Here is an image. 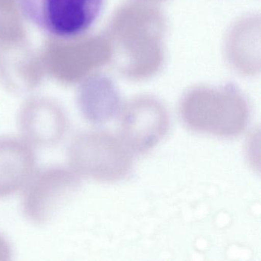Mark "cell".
<instances>
[{
	"instance_id": "9",
	"label": "cell",
	"mask_w": 261,
	"mask_h": 261,
	"mask_svg": "<svg viewBox=\"0 0 261 261\" xmlns=\"http://www.w3.org/2000/svg\"><path fill=\"white\" fill-rule=\"evenodd\" d=\"M13 255L11 244L4 235L0 233V261L10 260Z\"/></svg>"
},
{
	"instance_id": "2",
	"label": "cell",
	"mask_w": 261,
	"mask_h": 261,
	"mask_svg": "<svg viewBox=\"0 0 261 261\" xmlns=\"http://www.w3.org/2000/svg\"><path fill=\"white\" fill-rule=\"evenodd\" d=\"M68 166L82 178L112 182L124 178L132 166L129 148L108 133L77 134L68 148Z\"/></svg>"
},
{
	"instance_id": "7",
	"label": "cell",
	"mask_w": 261,
	"mask_h": 261,
	"mask_svg": "<svg viewBox=\"0 0 261 261\" xmlns=\"http://www.w3.org/2000/svg\"><path fill=\"white\" fill-rule=\"evenodd\" d=\"M36 167L35 148L20 137H0V199L22 192Z\"/></svg>"
},
{
	"instance_id": "8",
	"label": "cell",
	"mask_w": 261,
	"mask_h": 261,
	"mask_svg": "<svg viewBox=\"0 0 261 261\" xmlns=\"http://www.w3.org/2000/svg\"><path fill=\"white\" fill-rule=\"evenodd\" d=\"M77 107L82 117L88 123L105 124L118 114L120 95L109 79L94 77L85 82L79 89Z\"/></svg>"
},
{
	"instance_id": "5",
	"label": "cell",
	"mask_w": 261,
	"mask_h": 261,
	"mask_svg": "<svg viewBox=\"0 0 261 261\" xmlns=\"http://www.w3.org/2000/svg\"><path fill=\"white\" fill-rule=\"evenodd\" d=\"M169 125V115L161 103L153 99L140 98L123 110L120 129L126 146L141 153L163 140Z\"/></svg>"
},
{
	"instance_id": "3",
	"label": "cell",
	"mask_w": 261,
	"mask_h": 261,
	"mask_svg": "<svg viewBox=\"0 0 261 261\" xmlns=\"http://www.w3.org/2000/svg\"><path fill=\"white\" fill-rule=\"evenodd\" d=\"M82 187V177L68 166L36 170L21 192L22 215L34 225H46L79 195Z\"/></svg>"
},
{
	"instance_id": "6",
	"label": "cell",
	"mask_w": 261,
	"mask_h": 261,
	"mask_svg": "<svg viewBox=\"0 0 261 261\" xmlns=\"http://www.w3.org/2000/svg\"><path fill=\"white\" fill-rule=\"evenodd\" d=\"M19 137L33 148H48L59 144L68 132L66 113L49 100H32L19 110L16 117Z\"/></svg>"
},
{
	"instance_id": "4",
	"label": "cell",
	"mask_w": 261,
	"mask_h": 261,
	"mask_svg": "<svg viewBox=\"0 0 261 261\" xmlns=\"http://www.w3.org/2000/svg\"><path fill=\"white\" fill-rule=\"evenodd\" d=\"M27 20L45 34L71 39L85 34L95 23L103 0H18Z\"/></svg>"
},
{
	"instance_id": "1",
	"label": "cell",
	"mask_w": 261,
	"mask_h": 261,
	"mask_svg": "<svg viewBox=\"0 0 261 261\" xmlns=\"http://www.w3.org/2000/svg\"><path fill=\"white\" fill-rule=\"evenodd\" d=\"M181 116L185 124L192 130L232 137L247 127L249 109L236 91L201 88L186 96L181 103Z\"/></svg>"
}]
</instances>
